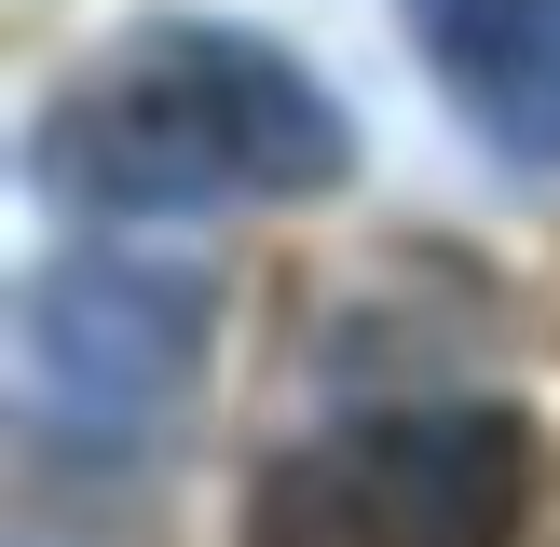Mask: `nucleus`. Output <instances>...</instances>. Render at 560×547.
Listing matches in <instances>:
<instances>
[{
  "instance_id": "nucleus-2",
  "label": "nucleus",
  "mask_w": 560,
  "mask_h": 547,
  "mask_svg": "<svg viewBox=\"0 0 560 547\" xmlns=\"http://www.w3.org/2000/svg\"><path fill=\"white\" fill-rule=\"evenodd\" d=\"M246 547H560V438L534 410H370L246 492Z\"/></svg>"
},
{
  "instance_id": "nucleus-3",
  "label": "nucleus",
  "mask_w": 560,
  "mask_h": 547,
  "mask_svg": "<svg viewBox=\"0 0 560 547\" xmlns=\"http://www.w3.org/2000/svg\"><path fill=\"white\" fill-rule=\"evenodd\" d=\"M410 42L506 164H560V0H410Z\"/></svg>"
},
{
  "instance_id": "nucleus-1",
  "label": "nucleus",
  "mask_w": 560,
  "mask_h": 547,
  "mask_svg": "<svg viewBox=\"0 0 560 547\" xmlns=\"http://www.w3.org/2000/svg\"><path fill=\"white\" fill-rule=\"evenodd\" d=\"M342 96L246 27H137L82 55L42 124V178L69 206H260L342 178Z\"/></svg>"
}]
</instances>
